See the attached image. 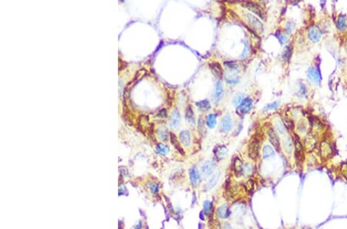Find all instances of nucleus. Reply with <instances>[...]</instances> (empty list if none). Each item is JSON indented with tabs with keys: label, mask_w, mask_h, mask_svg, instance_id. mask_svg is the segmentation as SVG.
<instances>
[{
	"label": "nucleus",
	"mask_w": 347,
	"mask_h": 229,
	"mask_svg": "<svg viewBox=\"0 0 347 229\" xmlns=\"http://www.w3.org/2000/svg\"><path fill=\"white\" fill-rule=\"evenodd\" d=\"M275 35H276L277 39H278V40L279 41V43H280L282 45H284L285 43L287 42L286 37H285V35H283V34L281 33L280 32H277L276 34H275Z\"/></svg>",
	"instance_id": "40"
},
{
	"label": "nucleus",
	"mask_w": 347,
	"mask_h": 229,
	"mask_svg": "<svg viewBox=\"0 0 347 229\" xmlns=\"http://www.w3.org/2000/svg\"><path fill=\"white\" fill-rule=\"evenodd\" d=\"M278 102H274L272 103L268 104L267 106L265 107V109H266V110H275V109H276L277 107H278Z\"/></svg>",
	"instance_id": "42"
},
{
	"label": "nucleus",
	"mask_w": 347,
	"mask_h": 229,
	"mask_svg": "<svg viewBox=\"0 0 347 229\" xmlns=\"http://www.w3.org/2000/svg\"><path fill=\"white\" fill-rule=\"evenodd\" d=\"M267 136L269 142L271 143L272 145L274 147L276 151L280 152L281 151V144L280 140L278 137V134H276L275 131L273 128H269L267 131Z\"/></svg>",
	"instance_id": "7"
},
{
	"label": "nucleus",
	"mask_w": 347,
	"mask_h": 229,
	"mask_svg": "<svg viewBox=\"0 0 347 229\" xmlns=\"http://www.w3.org/2000/svg\"><path fill=\"white\" fill-rule=\"evenodd\" d=\"M196 106H197L198 110H200L202 113H205V112L209 111L211 109V103L208 100H200L196 102L195 103Z\"/></svg>",
	"instance_id": "21"
},
{
	"label": "nucleus",
	"mask_w": 347,
	"mask_h": 229,
	"mask_svg": "<svg viewBox=\"0 0 347 229\" xmlns=\"http://www.w3.org/2000/svg\"><path fill=\"white\" fill-rule=\"evenodd\" d=\"M239 76H236L235 74H226V76H225V81L227 83L236 84L239 83Z\"/></svg>",
	"instance_id": "32"
},
{
	"label": "nucleus",
	"mask_w": 347,
	"mask_h": 229,
	"mask_svg": "<svg viewBox=\"0 0 347 229\" xmlns=\"http://www.w3.org/2000/svg\"><path fill=\"white\" fill-rule=\"evenodd\" d=\"M247 52H248V47H247V44L245 43V51H244L243 54H242V56H245V55L247 54Z\"/></svg>",
	"instance_id": "47"
},
{
	"label": "nucleus",
	"mask_w": 347,
	"mask_h": 229,
	"mask_svg": "<svg viewBox=\"0 0 347 229\" xmlns=\"http://www.w3.org/2000/svg\"><path fill=\"white\" fill-rule=\"evenodd\" d=\"M319 152L321 157L324 160L330 158L333 153V148L331 143L327 140H323L319 144Z\"/></svg>",
	"instance_id": "4"
},
{
	"label": "nucleus",
	"mask_w": 347,
	"mask_h": 229,
	"mask_svg": "<svg viewBox=\"0 0 347 229\" xmlns=\"http://www.w3.org/2000/svg\"><path fill=\"white\" fill-rule=\"evenodd\" d=\"M306 75L308 80L312 83L316 84V85H319L321 83V73L319 72V69H317L316 67H310L309 69H308V71H307Z\"/></svg>",
	"instance_id": "6"
},
{
	"label": "nucleus",
	"mask_w": 347,
	"mask_h": 229,
	"mask_svg": "<svg viewBox=\"0 0 347 229\" xmlns=\"http://www.w3.org/2000/svg\"><path fill=\"white\" fill-rule=\"evenodd\" d=\"M260 148H261V145H260V140L258 139H253L252 141L250 142L249 145V148H248V152H249V156L251 159H252L253 160H255L259 156Z\"/></svg>",
	"instance_id": "3"
},
{
	"label": "nucleus",
	"mask_w": 347,
	"mask_h": 229,
	"mask_svg": "<svg viewBox=\"0 0 347 229\" xmlns=\"http://www.w3.org/2000/svg\"><path fill=\"white\" fill-rule=\"evenodd\" d=\"M185 119L188 121L191 126L194 127L195 125V115L193 110L191 108V105H188V107L186 108L185 111Z\"/></svg>",
	"instance_id": "20"
},
{
	"label": "nucleus",
	"mask_w": 347,
	"mask_h": 229,
	"mask_svg": "<svg viewBox=\"0 0 347 229\" xmlns=\"http://www.w3.org/2000/svg\"><path fill=\"white\" fill-rule=\"evenodd\" d=\"M210 69L215 76L218 78H221L223 76V69L221 66L220 64L217 63V62H213L212 64H209Z\"/></svg>",
	"instance_id": "18"
},
{
	"label": "nucleus",
	"mask_w": 347,
	"mask_h": 229,
	"mask_svg": "<svg viewBox=\"0 0 347 229\" xmlns=\"http://www.w3.org/2000/svg\"><path fill=\"white\" fill-rule=\"evenodd\" d=\"M292 54V47L290 45L286 46L285 48L283 53H282V59L286 62H289L291 59Z\"/></svg>",
	"instance_id": "29"
},
{
	"label": "nucleus",
	"mask_w": 347,
	"mask_h": 229,
	"mask_svg": "<svg viewBox=\"0 0 347 229\" xmlns=\"http://www.w3.org/2000/svg\"><path fill=\"white\" fill-rule=\"evenodd\" d=\"M244 18L246 20V22L250 25L251 27L252 28V30L255 33L262 34L264 32L263 24L257 17H255L251 13H244Z\"/></svg>",
	"instance_id": "1"
},
{
	"label": "nucleus",
	"mask_w": 347,
	"mask_h": 229,
	"mask_svg": "<svg viewBox=\"0 0 347 229\" xmlns=\"http://www.w3.org/2000/svg\"><path fill=\"white\" fill-rule=\"evenodd\" d=\"M245 99V95H244L243 93H238V94L235 97L234 100H233V103H234V105L235 106H238Z\"/></svg>",
	"instance_id": "39"
},
{
	"label": "nucleus",
	"mask_w": 347,
	"mask_h": 229,
	"mask_svg": "<svg viewBox=\"0 0 347 229\" xmlns=\"http://www.w3.org/2000/svg\"><path fill=\"white\" fill-rule=\"evenodd\" d=\"M294 146H295V157L297 166H301L304 161V148L297 135H295Z\"/></svg>",
	"instance_id": "2"
},
{
	"label": "nucleus",
	"mask_w": 347,
	"mask_h": 229,
	"mask_svg": "<svg viewBox=\"0 0 347 229\" xmlns=\"http://www.w3.org/2000/svg\"><path fill=\"white\" fill-rule=\"evenodd\" d=\"M308 36L312 43H318L322 37L321 30L316 26H311L308 30Z\"/></svg>",
	"instance_id": "9"
},
{
	"label": "nucleus",
	"mask_w": 347,
	"mask_h": 229,
	"mask_svg": "<svg viewBox=\"0 0 347 229\" xmlns=\"http://www.w3.org/2000/svg\"><path fill=\"white\" fill-rule=\"evenodd\" d=\"M253 171V167L251 164H247L244 167V171L243 174H252Z\"/></svg>",
	"instance_id": "41"
},
{
	"label": "nucleus",
	"mask_w": 347,
	"mask_h": 229,
	"mask_svg": "<svg viewBox=\"0 0 347 229\" xmlns=\"http://www.w3.org/2000/svg\"><path fill=\"white\" fill-rule=\"evenodd\" d=\"M224 66H225L227 69L230 70L231 72L238 70L239 69L238 64L235 61H225L224 63Z\"/></svg>",
	"instance_id": "31"
},
{
	"label": "nucleus",
	"mask_w": 347,
	"mask_h": 229,
	"mask_svg": "<svg viewBox=\"0 0 347 229\" xmlns=\"http://www.w3.org/2000/svg\"><path fill=\"white\" fill-rule=\"evenodd\" d=\"M217 116L215 114H210L206 117V125L210 129H212L216 126Z\"/></svg>",
	"instance_id": "27"
},
{
	"label": "nucleus",
	"mask_w": 347,
	"mask_h": 229,
	"mask_svg": "<svg viewBox=\"0 0 347 229\" xmlns=\"http://www.w3.org/2000/svg\"><path fill=\"white\" fill-rule=\"evenodd\" d=\"M336 26H337L338 30L340 31H345L347 28L346 25V16L343 15H340L338 17L337 21H336Z\"/></svg>",
	"instance_id": "26"
},
{
	"label": "nucleus",
	"mask_w": 347,
	"mask_h": 229,
	"mask_svg": "<svg viewBox=\"0 0 347 229\" xmlns=\"http://www.w3.org/2000/svg\"><path fill=\"white\" fill-rule=\"evenodd\" d=\"M157 134L158 137H159L160 140H161L162 141H167L168 140V137H170V133L168 132L167 129L164 127H160L157 130Z\"/></svg>",
	"instance_id": "24"
},
{
	"label": "nucleus",
	"mask_w": 347,
	"mask_h": 229,
	"mask_svg": "<svg viewBox=\"0 0 347 229\" xmlns=\"http://www.w3.org/2000/svg\"><path fill=\"white\" fill-rule=\"evenodd\" d=\"M341 172L342 174L343 175V177L347 180V163H345L342 165Z\"/></svg>",
	"instance_id": "43"
},
{
	"label": "nucleus",
	"mask_w": 347,
	"mask_h": 229,
	"mask_svg": "<svg viewBox=\"0 0 347 229\" xmlns=\"http://www.w3.org/2000/svg\"><path fill=\"white\" fill-rule=\"evenodd\" d=\"M220 177H221V173H220V172L216 173L215 174H214L212 177V178L210 179L209 181H208V182L207 183V185H205V190L210 191L212 190V188H215V187L216 186V185H217V183L218 182Z\"/></svg>",
	"instance_id": "22"
},
{
	"label": "nucleus",
	"mask_w": 347,
	"mask_h": 229,
	"mask_svg": "<svg viewBox=\"0 0 347 229\" xmlns=\"http://www.w3.org/2000/svg\"><path fill=\"white\" fill-rule=\"evenodd\" d=\"M244 187H245V189L247 193H249V194H252L255 189L254 181L252 180V179H250V180H249V181H247L245 182Z\"/></svg>",
	"instance_id": "35"
},
{
	"label": "nucleus",
	"mask_w": 347,
	"mask_h": 229,
	"mask_svg": "<svg viewBox=\"0 0 347 229\" xmlns=\"http://www.w3.org/2000/svg\"><path fill=\"white\" fill-rule=\"evenodd\" d=\"M214 154L218 160H221L227 157L228 148L224 145H218L214 150Z\"/></svg>",
	"instance_id": "16"
},
{
	"label": "nucleus",
	"mask_w": 347,
	"mask_h": 229,
	"mask_svg": "<svg viewBox=\"0 0 347 229\" xmlns=\"http://www.w3.org/2000/svg\"><path fill=\"white\" fill-rule=\"evenodd\" d=\"M232 120L230 115H225L221 119V130L225 133H228L232 129Z\"/></svg>",
	"instance_id": "13"
},
{
	"label": "nucleus",
	"mask_w": 347,
	"mask_h": 229,
	"mask_svg": "<svg viewBox=\"0 0 347 229\" xmlns=\"http://www.w3.org/2000/svg\"><path fill=\"white\" fill-rule=\"evenodd\" d=\"M252 108V100L250 98H245L238 106L237 111L240 115H244L251 111Z\"/></svg>",
	"instance_id": "8"
},
{
	"label": "nucleus",
	"mask_w": 347,
	"mask_h": 229,
	"mask_svg": "<svg viewBox=\"0 0 347 229\" xmlns=\"http://www.w3.org/2000/svg\"><path fill=\"white\" fill-rule=\"evenodd\" d=\"M179 139L182 145L184 147H189L191 143V133L188 131H182L179 134Z\"/></svg>",
	"instance_id": "14"
},
{
	"label": "nucleus",
	"mask_w": 347,
	"mask_h": 229,
	"mask_svg": "<svg viewBox=\"0 0 347 229\" xmlns=\"http://www.w3.org/2000/svg\"><path fill=\"white\" fill-rule=\"evenodd\" d=\"M243 6H245L246 9L250 10L251 12H252L253 13H255V15L258 16L259 17V18H261L262 19H263V20L266 19L265 13H264V11L262 10L261 6H260L258 3L253 2H245L243 3Z\"/></svg>",
	"instance_id": "5"
},
{
	"label": "nucleus",
	"mask_w": 347,
	"mask_h": 229,
	"mask_svg": "<svg viewBox=\"0 0 347 229\" xmlns=\"http://www.w3.org/2000/svg\"><path fill=\"white\" fill-rule=\"evenodd\" d=\"M158 115L161 117L162 118H164V117H167V110H166V109H162V110H161L159 111V113H158Z\"/></svg>",
	"instance_id": "44"
},
{
	"label": "nucleus",
	"mask_w": 347,
	"mask_h": 229,
	"mask_svg": "<svg viewBox=\"0 0 347 229\" xmlns=\"http://www.w3.org/2000/svg\"><path fill=\"white\" fill-rule=\"evenodd\" d=\"M292 26V22H289L287 24V26H286V33H290L292 31V30H293V27L294 26Z\"/></svg>",
	"instance_id": "46"
},
{
	"label": "nucleus",
	"mask_w": 347,
	"mask_h": 229,
	"mask_svg": "<svg viewBox=\"0 0 347 229\" xmlns=\"http://www.w3.org/2000/svg\"><path fill=\"white\" fill-rule=\"evenodd\" d=\"M170 140H171L172 145L176 148L177 151H178L179 153L181 154L182 155H184V150L182 149L181 146V143L178 141V138H177L176 135H175V134L170 133Z\"/></svg>",
	"instance_id": "25"
},
{
	"label": "nucleus",
	"mask_w": 347,
	"mask_h": 229,
	"mask_svg": "<svg viewBox=\"0 0 347 229\" xmlns=\"http://www.w3.org/2000/svg\"><path fill=\"white\" fill-rule=\"evenodd\" d=\"M216 168L215 163L212 160H208L204 163L201 167V172H202L204 177H207L208 176H211L212 174H213L214 171Z\"/></svg>",
	"instance_id": "11"
},
{
	"label": "nucleus",
	"mask_w": 347,
	"mask_h": 229,
	"mask_svg": "<svg viewBox=\"0 0 347 229\" xmlns=\"http://www.w3.org/2000/svg\"><path fill=\"white\" fill-rule=\"evenodd\" d=\"M156 151L162 155H166L169 153V147L164 143H158L156 146Z\"/></svg>",
	"instance_id": "33"
},
{
	"label": "nucleus",
	"mask_w": 347,
	"mask_h": 229,
	"mask_svg": "<svg viewBox=\"0 0 347 229\" xmlns=\"http://www.w3.org/2000/svg\"><path fill=\"white\" fill-rule=\"evenodd\" d=\"M189 177L192 187H196V185H198V183L201 177L198 170V168H196V167L191 168V169H190Z\"/></svg>",
	"instance_id": "17"
},
{
	"label": "nucleus",
	"mask_w": 347,
	"mask_h": 229,
	"mask_svg": "<svg viewBox=\"0 0 347 229\" xmlns=\"http://www.w3.org/2000/svg\"><path fill=\"white\" fill-rule=\"evenodd\" d=\"M212 202L209 201H204V204H203V211H204V214H205L206 216H208V215H209L211 211H212Z\"/></svg>",
	"instance_id": "37"
},
{
	"label": "nucleus",
	"mask_w": 347,
	"mask_h": 229,
	"mask_svg": "<svg viewBox=\"0 0 347 229\" xmlns=\"http://www.w3.org/2000/svg\"><path fill=\"white\" fill-rule=\"evenodd\" d=\"M216 214L219 218L225 219V218H228L230 216L231 211L226 205H222L219 208H218L217 211H216Z\"/></svg>",
	"instance_id": "19"
},
{
	"label": "nucleus",
	"mask_w": 347,
	"mask_h": 229,
	"mask_svg": "<svg viewBox=\"0 0 347 229\" xmlns=\"http://www.w3.org/2000/svg\"><path fill=\"white\" fill-rule=\"evenodd\" d=\"M282 120H283V123H284L286 128H288L289 130H292V131L293 130L294 127H295V123H294V121L291 118L288 117H284L282 118Z\"/></svg>",
	"instance_id": "36"
},
{
	"label": "nucleus",
	"mask_w": 347,
	"mask_h": 229,
	"mask_svg": "<svg viewBox=\"0 0 347 229\" xmlns=\"http://www.w3.org/2000/svg\"><path fill=\"white\" fill-rule=\"evenodd\" d=\"M181 114L178 109H175L169 117V124L172 129H176L180 124Z\"/></svg>",
	"instance_id": "10"
},
{
	"label": "nucleus",
	"mask_w": 347,
	"mask_h": 229,
	"mask_svg": "<svg viewBox=\"0 0 347 229\" xmlns=\"http://www.w3.org/2000/svg\"><path fill=\"white\" fill-rule=\"evenodd\" d=\"M233 170H234L235 175L236 177H241V175L243 174L244 171V166L243 163L241 160V159L238 157H235L234 161H233Z\"/></svg>",
	"instance_id": "12"
},
{
	"label": "nucleus",
	"mask_w": 347,
	"mask_h": 229,
	"mask_svg": "<svg viewBox=\"0 0 347 229\" xmlns=\"http://www.w3.org/2000/svg\"><path fill=\"white\" fill-rule=\"evenodd\" d=\"M204 120H203L202 119H199V120H198V130L201 131V132L204 131Z\"/></svg>",
	"instance_id": "45"
},
{
	"label": "nucleus",
	"mask_w": 347,
	"mask_h": 229,
	"mask_svg": "<svg viewBox=\"0 0 347 229\" xmlns=\"http://www.w3.org/2000/svg\"><path fill=\"white\" fill-rule=\"evenodd\" d=\"M305 146L308 151H312L316 147V139L312 135H308L305 139Z\"/></svg>",
	"instance_id": "23"
},
{
	"label": "nucleus",
	"mask_w": 347,
	"mask_h": 229,
	"mask_svg": "<svg viewBox=\"0 0 347 229\" xmlns=\"http://www.w3.org/2000/svg\"><path fill=\"white\" fill-rule=\"evenodd\" d=\"M275 127L276 131L280 134H285L286 132V127L284 125L283 122L280 120H276L275 122Z\"/></svg>",
	"instance_id": "34"
},
{
	"label": "nucleus",
	"mask_w": 347,
	"mask_h": 229,
	"mask_svg": "<svg viewBox=\"0 0 347 229\" xmlns=\"http://www.w3.org/2000/svg\"><path fill=\"white\" fill-rule=\"evenodd\" d=\"M147 188H148L150 193H152V194H158V191H159V187H158V184L155 182H153V181L148 182V184H147Z\"/></svg>",
	"instance_id": "38"
},
{
	"label": "nucleus",
	"mask_w": 347,
	"mask_h": 229,
	"mask_svg": "<svg viewBox=\"0 0 347 229\" xmlns=\"http://www.w3.org/2000/svg\"><path fill=\"white\" fill-rule=\"evenodd\" d=\"M292 146H293V144H292V140L291 137H288L286 139H284V141H283V147H284V150L286 153L290 154V153L292 152Z\"/></svg>",
	"instance_id": "30"
},
{
	"label": "nucleus",
	"mask_w": 347,
	"mask_h": 229,
	"mask_svg": "<svg viewBox=\"0 0 347 229\" xmlns=\"http://www.w3.org/2000/svg\"><path fill=\"white\" fill-rule=\"evenodd\" d=\"M223 95H224V89H223L222 83L221 81H218L216 83L215 89V92H214V102L215 103H218L222 98Z\"/></svg>",
	"instance_id": "15"
},
{
	"label": "nucleus",
	"mask_w": 347,
	"mask_h": 229,
	"mask_svg": "<svg viewBox=\"0 0 347 229\" xmlns=\"http://www.w3.org/2000/svg\"><path fill=\"white\" fill-rule=\"evenodd\" d=\"M275 155V151L272 147L269 145H266L262 149V157L264 159H269Z\"/></svg>",
	"instance_id": "28"
}]
</instances>
